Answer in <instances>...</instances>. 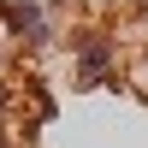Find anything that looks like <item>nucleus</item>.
I'll return each instance as SVG.
<instances>
[{
	"label": "nucleus",
	"instance_id": "f257e3e1",
	"mask_svg": "<svg viewBox=\"0 0 148 148\" xmlns=\"http://www.w3.org/2000/svg\"><path fill=\"white\" fill-rule=\"evenodd\" d=\"M59 0H0V36H12L18 47L42 53L59 42Z\"/></svg>",
	"mask_w": 148,
	"mask_h": 148
},
{
	"label": "nucleus",
	"instance_id": "f03ea898",
	"mask_svg": "<svg viewBox=\"0 0 148 148\" xmlns=\"http://www.w3.org/2000/svg\"><path fill=\"white\" fill-rule=\"evenodd\" d=\"M113 77H119V36L113 30H77L71 36V83L101 89Z\"/></svg>",
	"mask_w": 148,
	"mask_h": 148
},
{
	"label": "nucleus",
	"instance_id": "7ed1b4c3",
	"mask_svg": "<svg viewBox=\"0 0 148 148\" xmlns=\"http://www.w3.org/2000/svg\"><path fill=\"white\" fill-rule=\"evenodd\" d=\"M130 12L142 18V42H148V0H130Z\"/></svg>",
	"mask_w": 148,
	"mask_h": 148
},
{
	"label": "nucleus",
	"instance_id": "20e7f679",
	"mask_svg": "<svg viewBox=\"0 0 148 148\" xmlns=\"http://www.w3.org/2000/svg\"><path fill=\"white\" fill-rule=\"evenodd\" d=\"M142 83H148V65H142Z\"/></svg>",
	"mask_w": 148,
	"mask_h": 148
}]
</instances>
